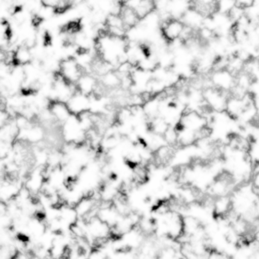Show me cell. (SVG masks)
<instances>
[{"label": "cell", "instance_id": "6da1fadb", "mask_svg": "<svg viewBox=\"0 0 259 259\" xmlns=\"http://www.w3.org/2000/svg\"><path fill=\"white\" fill-rule=\"evenodd\" d=\"M209 126V119L202 112L194 110H186L182 114L178 127H183L196 131L202 132Z\"/></svg>", "mask_w": 259, "mask_h": 259}, {"label": "cell", "instance_id": "7a4b0ae2", "mask_svg": "<svg viewBox=\"0 0 259 259\" xmlns=\"http://www.w3.org/2000/svg\"><path fill=\"white\" fill-rule=\"evenodd\" d=\"M205 103L209 110L213 112H225L226 110L228 97L226 93L214 87L204 90Z\"/></svg>", "mask_w": 259, "mask_h": 259}, {"label": "cell", "instance_id": "3957f363", "mask_svg": "<svg viewBox=\"0 0 259 259\" xmlns=\"http://www.w3.org/2000/svg\"><path fill=\"white\" fill-rule=\"evenodd\" d=\"M236 76L227 68L214 69L210 77L211 86L224 92L232 91L236 85Z\"/></svg>", "mask_w": 259, "mask_h": 259}, {"label": "cell", "instance_id": "277c9868", "mask_svg": "<svg viewBox=\"0 0 259 259\" xmlns=\"http://www.w3.org/2000/svg\"><path fill=\"white\" fill-rule=\"evenodd\" d=\"M83 71L84 70L81 68L75 58H70V59L61 61L59 73L68 83L76 84L84 74Z\"/></svg>", "mask_w": 259, "mask_h": 259}, {"label": "cell", "instance_id": "5b68a950", "mask_svg": "<svg viewBox=\"0 0 259 259\" xmlns=\"http://www.w3.org/2000/svg\"><path fill=\"white\" fill-rule=\"evenodd\" d=\"M185 29V24L181 20L170 18L163 22L161 32L167 42H171L181 39Z\"/></svg>", "mask_w": 259, "mask_h": 259}, {"label": "cell", "instance_id": "8992f818", "mask_svg": "<svg viewBox=\"0 0 259 259\" xmlns=\"http://www.w3.org/2000/svg\"><path fill=\"white\" fill-rule=\"evenodd\" d=\"M66 104L72 115L79 116L85 112H89L91 96L85 95L77 91L67 102Z\"/></svg>", "mask_w": 259, "mask_h": 259}, {"label": "cell", "instance_id": "52a82bcc", "mask_svg": "<svg viewBox=\"0 0 259 259\" xmlns=\"http://www.w3.org/2000/svg\"><path fill=\"white\" fill-rule=\"evenodd\" d=\"M252 102V97L250 94L243 97L232 95L228 97L225 111L234 119H237Z\"/></svg>", "mask_w": 259, "mask_h": 259}, {"label": "cell", "instance_id": "ba28073f", "mask_svg": "<svg viewBox=\"0 0 259 259\" xmlns=\"http://www.w3.org/2000/svg\"><path fill=\"white\" fill-rule=\"evenodd\" d=\"M206 17V15L193 6L186 12L185 15L181 18V21L185 24L186 27L193 30H199L203 27Z\"/></svg>", "mask_w": 259, "mask_h": 259}, {"label": "cell", "instance_id": "9c48e42d", "mask_svg": "<svg viewBox=\"0 0 259 259\" xmlns=\"http://www.w3.org/2000/svg\"><path fill=\"white\" fill-rule=\"evenodd\" d=\"M213 213L219 219H225L233 210L232 199L228 196H220L214 199L212 203Z\"/></svg>", "mask_w": 259, "mask_h": 259}, {"label": "cell", "instance_id": "30bf717a", "mask_svg": "<svg viewBox=\"0 0 259 259\" xmlns=\"http://www.w3.org/2000/svg\"><path fill=\"white\" fill-rule=\"evenodd\" d=\"M79 92L85 95L92 96L98 88V83L95 77L89 74H83L76 83Z\"/></svg>", "mask_w": 259, "mask_h": 259}, {"label": "cell", "instance_id": "8fae6325", "mask_svg": "<svg viewBox=\"0 0 259 259\" xmlns=\"http://www.w3.org/2000/svg\"><path fill=\"white\" fill-rule=\"evenodd\" d=\"M21 188L18 185V182L12 178L7 179L6 178L4 183H2L1 189H0V195L2 200L5 202L13 200L18 196Z\"/></svg>", "mask_w": 259, "mask_h": 259}, {"label": "cell", "instance_id": "7c38bea8", "mask_svg": "<svg viewBox=\"0 0 259 259\" xmlns=\"http://www.w3.org/2000/svg\"><path fill=\"white\" fill-rule=\"evenodd\" d=\"M50 112L53 115L55 121L58 122L65 123L72 114L70 112L66 103L62 102H51L49 106Z\"/></svg>", "mask_w": 259, "mask_h": 259}, {"label": "cell", "instance_id": "4fadbf2b", "mask_svg": "<svg viewBox=\"0 0 259 259\" xmlns=\"http://www.w3.org/2000/svg\"><path fill=\"white\" fill-rule=\"evenodd\" d=\"M120 15L121 16L122 19H123V22H124L125 25H126L128 30L135 27L139 21H141V19H140L136 12L125 4H123L122 6Z\"/></svg>", "mask_w": 259, "mask_h": 259}, {"label": "cell", "instance_id": "5bb4252c", "mask_svg": "<svg viewBox=\"0 0 259 259\" xmlns=\"http://www.w3.org/2000/svg\"><path fill=\"white\" fill-rule=\"evenodd\" d=\"M14 57L15 65L21 66L31 63L33 60L31 50L24 45L20 46L14 51Z\"/></svg>", "mask_w": 259, "mask_h": 259}, {"label": "cell", "instance_id": "9a60e30c", "mask_svg": "<svg viewBox=\"0 0 259 259\" xmlns=\"http://www.w3.org/2000/svg\"><path fill=\"white\" fill-rule=\"evenodd\" d=\"M101 81L103 86L109 89H115L119 86H121V77L118 73L114 72V71H109L102 76Z\"/></svg>", "mask_w": 259, "mask_h": 259}, {"label": "cell", "instance_id": "2e32d148", "mask_svg": "<svg viewBox=\"0 0 259 259\" xmlns=\"http://www.w3.org/2000/svg\"><path fill=\"white\" fill-rule=\"evenodd\" d=\"M237 6L236 0H216V12L229 15Z\"/></svg>", "mask_w": 259, "mask_h": 259}, {"label": "cell", "instance_id": "e0dca14e", "mask_svg": "<svg viewBox=\"0 0 259 259\" xmlns=\"http://www.w3.org/2000/svg\"><path fill=\"white\" fill-rule=\"evenodd\" d=\"M252 186L253 187L255 193L259 196V170L252 175Z\"/></svg>", "mask_w": 259, "mask_h": 259}, {"label": "cell", "instance_id": "ac0fdd59", "mask_svg": "<svg viewBox=\"0 0 259 259\" xmlns=\"http://www.w3.org/2000/svg\"><path fill=\"white\" fill-rule=\"evenodd\" d=\"M237 5L243 9H246L253 4V0H236Z\"/></svg>", "mask_w": 259, "mask_h": 259}, {"label": "cell", "instance_id": "d6986e66", "mask_svg": "<svg viewBox=\"0 0 259 259\" xmlns=\"http://www.w3.org/2000/svg\"><path fill=\"white\" fill-rule=\"evenodd\" d=\"M251 96L252 97V102H253L254 106H255L259 115V93L258 94H255V95Z\"/></svg>", "mask_w": 259, "mask_h": 259}, {"label": "cell", "instance_id": "ffe728a7", "mask_svg": "<svg viewBox=\"0 0 259 259\" xmlns=\"http://www.w3.org/2000/svg\"><path fill=\"white\" fill-rule=\"evenodd\" d=\"M253 4L259 6V0H253Z\"/></svg>", "mask_w": 259, "mask_h": 259}, {"label": "cell", "instance_id": "44dd1931", "mask_svg": "<svg viewBox=\"0 0 259 259\" xmlns=\"http://www.w3.org/2000/svg\"><path fill=\"white\" fill-rule=\"evenodd\" d=\"M258 170H259V164H258Z\"/></svg>", "mask_w": 259, "mask_h": 259}]
</instances>
